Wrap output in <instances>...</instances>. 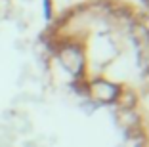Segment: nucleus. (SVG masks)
Listing matches in <instances>:
<instances>
[{
    "label": "nucleus",
    "mask_w": 149,
    "mask_h": 147,
    "mask_svg": "<svg viewBox=\"0 0 149 147\" xmlns=\"http://www.w3.org/2000/svg\"><path fill=\"white\" fill-rule=\"evenodd\" d=\"M92 94H94L96 100L111 103V101H115V100L120 98V88L115 86V84H111V82H96L92 86Z\"/></svg>",
    "instance_id": "obj_1"
},
{
    "label": "nucleus",
    "mask_w": 149,
    "mask_h": 147,
    "mask_svg": "<svg viewBox=\"0 0 149 147\" xmlns=\"http://www.w3.org/2000/svg\"><path fill=\"white\" fill-rule=\"evenodd\" d=\"M23 147H40V145L36 141H25V145H23Z\"/></svg>",
    "instance_id": "obj_2"
}]
</instances>
